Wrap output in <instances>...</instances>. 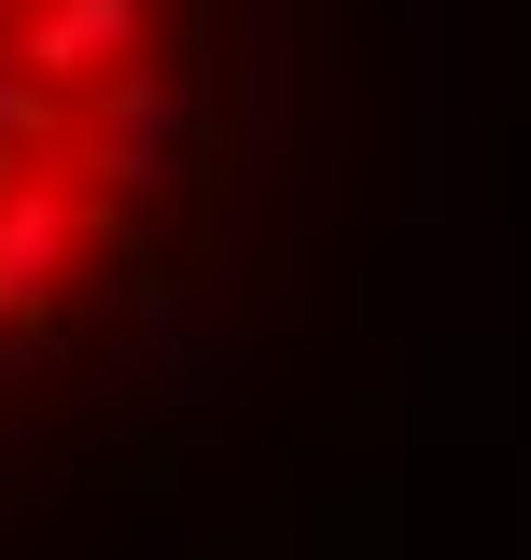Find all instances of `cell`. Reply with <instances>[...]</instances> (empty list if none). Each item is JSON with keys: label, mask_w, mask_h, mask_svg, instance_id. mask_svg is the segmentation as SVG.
I'll use <instances>...</instances> for the list:
<instances>
[{"label": "cell", "mask_w": 531, "mask_h": 560, "mask_svg": "<svg viewBox=\"0 0 531 560\" xmlns=\"http://www.w3.org/2000/svg\"><path fill=\"white\" fill-rule=\"evenodd\" d=\"M182 127V0H0V364L57 350Z\"/></svg>", "instance_id": "1"}]
</instances>
